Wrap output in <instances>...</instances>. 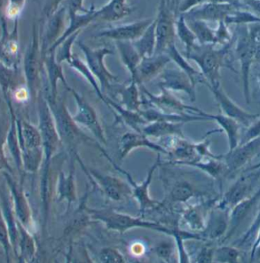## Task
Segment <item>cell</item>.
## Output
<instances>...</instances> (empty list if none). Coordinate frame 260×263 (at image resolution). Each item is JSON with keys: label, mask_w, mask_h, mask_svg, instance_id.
Returning a JSON list of instances; mask_svg holds the SVG:
<instances>
[{"label": "cell", "mask_w": 260, "mask_h": 263, "mask_svg": "<svg viewBox=\"0 0 260 263\" xmlns=\"http://www.w3.org/2000/svg\"><path fill=\"white\" fill-rule=\"evenodd\" d=\"M216 199L199 205H190L182 214V221L192 232L201 233L203 231L209 215V209L216 203Z\"/></svg>", "instance_id": "cell-23"}, {"label": "cell", "mask_w": 260, "mask_h": 263, "mask_svg": "<svg viewBox=\"0 0 260 263\" xmlns=\"http://www.w3.org/2000/svg\"><path fill=\"white\" fill-rule=\"evenodd\" d=\"M40 39L38 33L34 31L31 43L28 45L24 59V71L27 85L30 91L33 92L35 88L40 69H41V54L42 52L40 50Z\"/></svg>", "instance_id": "cell-18"}, {"label": "cell", "mask_w": 260, "mask_h": 263, "mask_svg": "<svg viewBox=\"0 0 260 263\" xmlns=\"http://www.w3.org/2000/svg\"><path fill=\"white\" fill-rule=\"evenodd\" d=\"M88 177L114 202H123L130 196H133V190L129 183L118 177L103 174L96 170H90Z\"/></svg>", "instance_id": "cell-9"}, {"label": "cell", "mask_w": 260, "mask_h": 263, "mask_svg": "<svg viewBox=\"0 0 260 263\" xmlns=\"http://www.w3.org/2000/svg\"><path fill=\"white\" fill-rule=\"evenodd\" d=\"M47 102L54 117L60 140L68 147L71 153L82 165L80 158L77 154L78 147L82 142L92 141V139L85 135L79 125L75 122L72 116H71L63 101H57L56 100Z\"/></svg>", "instance_id": "cell-2"}, {"label": "cell", "mask_w": 260, "mask_h": 263, "mask_svg": "<svg viewBox=\"0 0 260 263\" xmlns=\"http://www.w3.org/2000/svg\"><path fill=\"white\" fill-rule=\"evenodd\" d=\"M260 154V137L238 145L232 151L222 155V159L227 166L226 177L235 175L243 167Z\"/></svg>", "instance_id": "cell-10"}, {"label": "cell", "mask_w": 260, "mask_h": 263, "mask_svg": "<svg viewBox=\"0 0 260 263\" xmlns=\"http://www.w3.org/2000/svg\"><path fill=\"white\" fill-rule=\"evenodd\" d=\"M240 249L234 245H221L215 247L214 251L213 262H240Z\"/></svg>", "instance_id": "cell-36"}, {"label": "cell", "mask_w": 260, "mask_h": 263, "mask_svg": "<svg viewBox=\"0 0 260 263\" xmlns=\"http://www.w3.org/2000/svg\"><path fill=\"white\" fill-rule=\"evenodd\" d=\"M215 247L206 246L201 250L196 257V262H213L214 251Z\"/></svg>", "instance_id": "cell-46"}, {"label": "cell", "mask_w": 260, "mask_h": 263, "mask_svg": "<svg viewBox=\"0 0 260 263\" xmlns=\"http://www.w3.org/2000/svg\"><path fill=\"white\" fill-rule=\"evenodd\" d=\"M99 259L104 263L125 262L123 255L117 249L112 247H105L101 249L99 253Z\"/></svg>", "instance_id": "cell-44"}, {"label": "cell", "mask_w": 260, "mask_h": 263, "mask_svg": "<svg viewBox=\"0 0 260 263\" xmlns=\"http://www.w3.org/2000/svg\"><path fill=\"white\" fill-rule=\"evenodd\" d=\"M82 0H69V11L70 17L76 15L82 9Z\"/></svg>", "instance_id": "cell-49"}, {"label": "cell", "mask_w": 260, "mask_h": 263, "mask_svg": "<svg viewBox=\"0 0 260 263\" xmlns=\"http://www.w3.org/2000/svg\"><path fill=\"white\" fill-rule=\"evenodd\" d=\"M2 142L0 139V169L6 168L7 167L6 159H5L4 154H3V149H2Z\"/></svg>", "instance_id": "cell-52"}, {"label": "cell", "mask_w": 260, "mask_h": 263, "mask_svg": "<svg viewBox=\"0 0 260 263\" xmlns=\"http://www.w3.org/2000/svg\"><path fill=\"white\" fill-rule=\"evenodd\" d=\"M79 47L86 59L87 65L93 75L101 82V91L110 90L113 84L117 82V78L109 72L104 65V57L113 54L112 50L107 48L91 49L83 43H79Z\"/></svg>", "instance_id": "cell-6"}, {"label": "cell", "mask_w": 260, "mask_h": 263, "mask_svg": "<svg viewBox=\"0 0 260 263\" xmlns=\"http://www.w3.org/2000/svg\"><path fill=\"white\" fill-rule=\"evenodd\" d=\"M19 139L25 152L41 150L43 146L42 138L39 129L27 122L18 123Z\"/></svg>", "instance_id": "cell-29"}, {"label": "cell", "mask_w": 260, "mask_h": 263, "mask_svg": "<svg viewBox=\"0 0 260 263\" xmlns=\"http://www.w3.org/2000/svg\"><path fill=\"white\" fill-rule=\"evenodd\" d=\"M260 245V229L258 231L256 234V238H255L254 242L252 245L251 249H250V256L254 253L255 250H256L258 247Z\"/></svg>", "instance_id": "cell-51"}, {"label": "cell", "mask_w": 260, "mask_h": 263, "mask_svg": "<svg viewBox=\"0 0 260 263\" xmlns=\"http://www.w3.org/2000/svg\"><path fill=\"white\" fill-rule=\"evenodd\" d=\"M0 242L4 245L5 248L7 249V234H6V228L1 220H0Z\"/></svg>", "instance_id": "cell-50"}, {"label": "cell", "mask_w": 260, "mask_h": 263, "mask_svg": "<svg viewBox=\"0 0 260 263\" xmlns=\"http://www.w3.org/2000/svg\"><path fill=\"white\" fill-rule=\"evenodd\" d=\"M250 262H255V261H260V245L255 250L254 253L250 256Z\"/></svg>", "instance_id": "cell-53"}, {"label": "cell", "mask_w": 260, "mask_h": 263, "mask_svg": "<svg viewBox=\"0 0 260 263\" xmlns=\"http://www.w3.org/2000/svg\"><path fill=\"white\" fill-rule=\"evenodd\" d=\"M259 177L260 168L246 171L225 192L222 198L218 200L216 206L231 210L237 203L254 193V189Z\"/></svg>", "instance_id": "cell-4"}, {"label": "cell", "mask_w": 260, "mask_h": 263, "mask_svg": "<svg viewBox=\"0 0 260 263\" xmlns=\"http://www.w3.org/2000/svg\"><path fill=\"white\" fill-rule=\"evenodd\" d=\"M177 31L180 41L186 45V57L196 46V37L191 28L186 23L184 18L180 17L177 23Z\"/></svg>", "instance_id": "cell-40"}, {"label": "cell", "mask_w": 260, "mask_h": 263, "mask_svg": "<svg viewBox=\"0 0 260 263\" xmlns=\"http://www.w3.org/2000/svg\"><path fill=\"white\" fill-rule=\"evenodd\" d=\"M117 49L120 52L122 61L126 66L131 73L132 79H135L136 69L140 63L141 57L139 56L136 48L131 41H116Z\"/></svg>", "instance_id": "cell-32"}, {"label": "cell", "mask_w": 260, "mask_h": 263, "mask_svg": "<svg viewBox=\"0 0 260 263\" xmlns=\"http://www.w3.org/2000/svg\"><path fill=\"white\" fill-rule=\"evenodd\" d=\"M260 201V186L256 192L253 193L251 196L246 198L242 202L237 203L235 206L232 208L229 212V226L226 235L224 237L221 242L228 241L235 234L237 228L246 218L248 216L249 214L252 212L253 208L257 205Z\"/></svg>", "instance_id": "cell-16"}, {"label": "cell", "mask_w": 260, "mask_h": 263, "mask_svg": "<svg viewBox=\"0 0 260 263\" xmlns=\"http://www.w3.org/2000/svg\"><path fill=\"white\" fill-rule=\"evenodd\" d=\"M16 69L9 67L0 62V87L6 95L16 83Z\"/></svg>", "instance_id": "cell-41"}, {"label": "cell", "mask_w": 260, "mask_h": 263, "mask_svg": "<svg viewBox=\"0 0 260 263\" xmlns=\"http://www.w3.org/2000/svg\"><path fill=\"white\" fill-rule=\"evenodd\" d=\"M153 19H145L131 24L120 25L110 29L104 30L97 34L96 37L107 38L114 41H133L141 37L146 31Z\"/></svg>", "instance_id": "cell-17"}, {"label": "cell", "mask_w": 260, "mask_h": 263, "mask_svg": "<svg viewBox=\"0 0 260 263\" xmlns=\"http://www.w3.org/2000/svg\"><path fill=\"white\" fill-rule=\"evenodd\" d=\"M190 28L196 35V39L202 45H208L217 42L216 34L202 21L194 20L190 23Z\"/></svg>", "instance_id": "cell-37"}, {"label": "cell", "mask_w": 260, "mask_h": 263, "mask_svg": "<svg viewBox=\"0 0 260 263\" xmlns=\"http://www.w3.org/2000/svg\"><path fill=\"white\" fill-rule=\"evenodd\" d=\"M76 184L75 180L74 169L71 170L69 175H60L59 183V196L60 200H66L68 206H70L76 200Z\"/></svg>", "instance_id": "cell-35"}, {"label": "cell", "mask_w": 260, "mask_h": 263, "mask_svg": "<svg viewBox=\"0 0 260 263\" xmlns=\"http://www.w3.org/2000/svg\"><path fill=\"white\" fill-rule=\"evenodd\" d=\"M156 46L155 53H166L168 49L174 44V25L172 15L166 9L164 1L161 3L158 18L155 19Z\"/></svg>", "instance_id": "cell-13"}, {"label": "cell", "mask_w": 260, "mask_h": 263, "mask_svg": "<svg viewBox=\"0 0 260 263\" xmlns=\"http://www.w3.org/2000/svg\"><path fill=\"white\" fill-rule=\"evenodd\" d=\"M75 100L77 104V112L72 116V118L79 126L86 128L95 136L101 143L105 144L106 137L104 129L100 123L98 114L92 106L79 93L71 88Z\"/></svg>", "instance_id": "cell-8"}, {"label": "cell", "mask_w": 260, "mask_h": 263, "mask_svg": "<svg viewBox=\"0 0 260 263\" xmlns=\"http://www.w3.org/2000/svg\"><path fill=\"white\" fill-rule=\"evenodd\" d=\"M161 90L162 92L158 95L152 94L147 90H143V93L148 100L147 102L149 103L154 108L164 113L183 114L191 112L199 115L201 110L183 104L180 100L171 94V91L164 88H161Z\"/></svg>", "instance_id": "cell-12"}, {"label": "cell", "mask_w": 260, "mask_h": 263, "mask_svg": "<svg viewBox=\"0 0 260 263\" xmlns=\"http://www.w3.org/2000/svg\"><path fill=\"white\" fill-rule=\"evenodd\" d=\"M227 52L226 47L218 50L209 45L200 47L195 46L187 58L194 60L199 65L207 81L205 85H214L220 83V69L225 66Z\"/></svg>", "instance_id": "cell-3"}, {"label": "cell", "mask_w": 260, "mask_h": 263, "mask_svg": "<svg viewBox=\"0 0 260 263\" xmlns=\"http://www.w3.org/2000/svg\"><path fill=\"white\" fill-rule=\"evenodd\" d=\"M169 164L195 167L203 171L209 177L216 180H220L221 177H226L227 166L225 161H223L222 157L221 158H206L205 160L203 158H201V159L189 161V162H177V161H171Z\"/></svg>", "instance_id": "cell-27"}, {"label": "cell", "mask_w": 260, "mask_h": 263, "mask_svg": "<svg viewBox=\"0 0 260 263\" xmlns=\"http://www.w3.org/2000/svg\"><path fill=\"white\" fill-rule=\"evenodd\" d=\"M80 31H77V32L74 33L72 35L69 36V37L66 38L60 46H62L60 47V51H59L58 54L56 56L57 61L59 63H62L63 62L66 61L67 63H69L71 59H72V46L73 44L74 41H76L78 35H79ZM59 46V47H60Z\"/></svg>", "instance_id": "cell-43"}, {"label": "cell", "mask_w": 260, "mask_h": 263, "mask_svg": "<svg viewBox=\"0 0 260 263\" xmlns=\"http://www.w3.org/2000/svg\"><path fill=\"white\" fill-rule=\"evenodd\" d=\"M86 211L92 219L101 221L110 231L124 233L134 228H145L155 230L173 237L175 233V230L170 229L159 223L145 221L142 218H136L112 209H86Z\"/></svg>", "instance_id": "cell-1"}, {"label": "cell", "mask_w": 260, "mask_h": 263, "mask_svg": "<svg viewBox=\"0 0 260 263\" xmlns=\"http://www.w3.org/2000/svg\"><path fill=\"white\" fill-rule=\"evenodd\" d=\"M171 61V57L166 53H155L152 56L144 57L138 66L136 76L133 80L136 81L139 85L149 81L161 73Z\"/></svg>", "instance_id": "cell-20"}, {"label": "cell", "mask_w": 260, "mask_h": 263, "mask_svg": "<svg viewBox=\"0 0 260 263\" xmlns=\"http://www.w3.org/2000/svg\"><path fill=\"white\" fill-rule=\"evenodd\" d=\"M130 13L126 0H112L107 6L95 12V19H102L107 22L120 20Z\"/></svg>", "instance_id": "cell-30"}, {"label": "cell", "mask_w": 260, "mask_h": 263, "mask_svg": "<svg viewBox=\"0 0 260 263\" xmlns=\"http://www.w3.org/2000/svg\"><path fill=\"white\" fill-rule=\"evenodd\" d=\"M156 251L160 257L169 261V258L171 257V253H172V248L171 246L164 243V245H160L157 248Z\"/></svg>", "instance_id": "cell-48"}, {"label": "cell", "mask_w": 260, "mask_h": 263, "mask_svg": "<svg viewBox=\"0 0 260 263\" xmlns=\"http://www.w3.org/2000/svg\"><path fill=\"white\" fill-rule=\"evenodd\" d=\"M184 123H173L168 121H154L147 123L142 127V134L147 137L163 138L170 136L185 137L182 131V126Z\"/></svg>", "instance_id": "cell-28"}, {"label": "cell", "mask_w": 260, "mask_h": 263, "mask_svg": "<svg viewBox=\"0 0 260 263\" xmlns=\"http://www.w3.org/2000/svg\"><path fill=\"white\" fill-rule=\"evenodd\" d=\"M146 148L158 153L168 155V152L161 145L149 140L148 137L138 132H128L123 135L119 144L120 159H124L133 150Z\"/></svg>", "instance_id": "cell-21"}, {"label": "cell", "mask_w": 260, "mask_h": 263, "mask_svg": "<svg viewBox=\"0 0 260 263\" xmlns=\"http://www.w3.org/2000/svg\"><path fill=\"white\" fill-rule=\"evenodd\" d=\"M22 250L25 251V253H28V256L31 255V253L34 252V245H33L32 240L30 238L29 236L25 234L22 237Z\"/></svg>", "instance_id": "cell-47"}, {"label": "cell", "mask_w": 260, "mask_h": 263, "mask_svg": "<svg viewBox=\"0 0 260 263\" xmlns=\"http://www.w3.org/2000/svg\"><path fill=\"white\" fill-rule=\"evenodd\" d=\"M69 64L72 67H73L75 69L78 71V72H81L85 78L89 82V83L92 85L94 89L96 91L97 94L100 97L102 101H104L105 99V95L103 94L102 91H101V87L98 85L97 83L96 78L93 75L91 71L88 68V65L85 64L84 62H82L80 59L78 58L77 57L72 56L70 61H69Z\"/></svg>", "instance_id": "cell-38"}, {"label": "cell", "mask_w": 260, "mask_h": 263, "mask_svg": "<svg viewBox=\"0 0 260 263\" xmlns=\"http://www.w3.org/2000/svg\"><path fill=\"white\" fill-rule=\"evenodd\" d=\"M39 130L43 147L48 161L56 152L61 140L57 131L54 117L47 100L42 98L39 106Z\"/></svg>", "instance_id": "cell-7"}, {"label": "cell", "mask_w": 260, "mask_h": 263, "mask_svg": "<svg viewBox=\"0 0 260 263\" xmlns=\"http://www.w3.org/2000/svg\"><path fill=\"white\" fill-rule=\"evenodd\" d=\"M229 212L216 205L211 209L206 227L200 233L205 240H222L229 226Z\"/></svg>", "instance_id": "cell-15"}, {"label": "cell", "mask_w": 260, "mask_h": 263, "mask_svg": "<svg viewBox=\"0 0 260 263\" xmlns=\"http://www.w3.org/2000/svg\"><path fill=\"white\" fill-rule=\"evenodd\" d=\"M164 183L167 186L169 199L173 202L187 203L193 198L205 194L188 179H176L173 182L166 180Z\"/></svg>", "instance_id": "cell-24"}, {"label": "cell", "mask_w": 260, "mask_h": 263, "mask_svg": "<svg viewBox=\"0 0 260 263\" xmlns=\"http://www.w3.org/2000/svg\"><path fill=\"white\" fill-rule=\"evenodd\" d=\"M104 102L120 114L122 120L133 130L142 133V127L148 123L139 112L131 111V110H127L123 106L119 105L118 104L114 102L108 97L105 96Z\"/></svg>", "instance_id": "cell-31"}, {"label": "cell", "mask_w": 260, "mask_h": 263, "mask_svg": "<svg viewBox=\"0 0 260 263\" xmlns=\"http://www.w3.org/2000/svg\"><path fill=\"white\" fill-rule=\"evenodd\" d=\"M55 52H47L43 57L44 65L47 69V79L49 82L48 94L46 95V100L47 101H56L57 95V82L59 80L62 81L65 86L70 90L71 88L68 86L65 76L63 75V69H62L61 63L57 61L56 54Z\"/></svg>", "instance_id": "cell-25"}, {"label": "cell", "mask_w": 260, "mask_h": 263, "mask_svg": "<svg viewBox=\"0 0 260 263\" xmlns=\"http://www.w3.org/2000/svg\"><path fill=\"white\" fill-rule=\"evenodd\" d=\"M17 26L12 33L8 32L3 23V33L0 37V62L6 66L17 69L18 63L19 42Z\"/></svg>", "instance_id": "cell-22"}, {"label": "cell", "mask_w": 260, "mask_h": 263, "mask_svg": "<svg viewBox=\"0 0 260 263\" xmlns=\"http://www.w3.org/2000/svg\"><path fill=\"white\" fill-rule=\"evenodd\" d=\"M228 8L223 5H209L194 14L196 19H219L228 12Z\"/></svg>", "instance_id": "cell-42"}, {"label": "cell", "mask_w": 260, "mask_h": 263, "mask_svg": "<svg viewBox=\"0 0 260 263\" xmlns=\"http://www.w3.org/2000/svg\"><path fill=\"white\" fill-rule=\"evenodd\" d=\"M160 86L168 91H183L190 96L191 101L196 100L195 86L186 72L177 69H168L162 72Z\"/></svg>", "instance_id": "cell-19"}, {"label": "cell", "mask_w": 260, "mask_h": 263, "mask_svg": "<svg viewBox=\"0 0 260 263\" xmlns=\"http://www.w3.org/2000/svg\"><path fill=\"white\" fill-rule=\"evenodd\" d=\"M102 153L104 154V156L112 162V164L116 167V169L118 170L120 172L124 174L126 178L128 179V183H129L132 187V190H133V196L135 198V199L137 201L138 203H139V210H140V213L142 214V215H144L145 212H146L147 210H148V209H155V208L161 205V202L152 199V198L151 197L150 193H149V186H150L151 183H152L154 173H155L157 168L161 164V159H160V154H158V158H157L155 164L148 170L146 178H145L142 183H137L133 180V177L130 176L129 173L126 172L125 170L117 167V164L110 160V156L106 153L105 151L103 150Z\"/></svg>", "instance_id": "cell-5"}, {"label": "cell", "mask_w": 260, "mask_h": 263, "mask_svg": "<svg viewBox=\"0 0 260 263\" xmlns=\"http://www.w3.org/2000/svg\"><path fill=\"white\" fill-rule=\"evenodd\" d=\"M206 85L213 93L215 100L218 102L220 111L225 115L234 119L242 126L248 127L255 120L260 117V114L249 113L234 103L225 92L221 84L218 83L214 85L206 84Z\"/></svg>", "instance_id": "cell-11"}, {"label": "cell", "mask_w": 260, "mask_h": 263, "mask_svg": "<svg viewBox=\"0 0 260 263\" xmlns=\"http://www.w3.org/2000/svg\"><path fill=\"white\" fill-rule=\"evenodd\" d=\"M259 84H260V78H259Z\"/></svg>", "instance_id": "cell-54"}, {"label": "cell", "mask_w": 260, "mask_h": 263, "mask_svg": "<svg viewBox=\"0 0 260 263\" xmlns=\"http://www.w3.org/2000/svg\"><path fill=\"white\" fill-rule=\"evenodd\" d=\"M260 137V119L255 120L250 126L247 127V130L240 136L239 145L247 143L253 139Z\"/></svg>", "instance_id": "cell-45"}, {"label": "cell", "mask_w": 260, "mask_h": 263, "mask_svg": "<svg viewBox=\"0 0 260 263\" xmlns=\"http://www.w3.org/2000/svg\"><path fill=\"white\" fill-rule=\"evenodd\" d=\"M132 43L141 58L151 57L155 54V46H156L155 20H154L153 22L149 25L146 31L140 37Z\"/></svg>", "instance_id": "cell-33"}, {"label": "cell", "mask_w": 260, "mask_h": 263, "mask_svg": "<svg viewBox=\"0 0 260 263\" xmlns=\"http://www.w3.org/2000/svg\"><path fill=\"white\" fill-rule=\"evenodd\" d=\"M139 84L136 81L131 79V83L128 86L122 88L119 94L121 96V102L123 107L131 111L139 112L142 104L139 97Z\"/></svg>", "instance_id": "cell-34"}, {"label": "cell", "mask_w": 260, "mask_h": 263, "mask_svg": "<svg viewBox=\"0 0 260 263\" xmlns=\"http://www.w3.org/2000/svg\"><path fill=\"white\" fill-rule=\"evenodd\" d=\"M260 229V209L259 212H257V215L255 217L252 224H250V228H248L247 231L243 234L242 237H240L238 240H236L232 245L235 246L238 249H246L248 248L249 247L251 249L252 245L254 242L255 238H256V234L258 231Z\"/></svg>", "instance_id": "cell-39"}, {"label": "cell", "mask_w": 260, "mask_h": 263, "mask_svg": "<svg viewBox=\"0 0 260 263\" xmlns=\"http://www.w3.org/2000/svg\"><path fill=\"white\" fill-rule=\"evenodd\" d=\"M199 116L206 117L208 120H215L228 136L229 150L232 151L239 145L240 139V124L234 119L225 115L220 111L218 114H209L201 110Z\"/></svg>", "instance_id": "cell-26"}, {"label": "cell", "mask_w": 260, "mask_h": 263, "mask_svg": "<svg viewBox=\"0 0 260 263\" xmlns=\"http://www.w3.org/2000/svg\"><path fill=\"white\" fill-rule=\"evenodd\" d=\"M256 43L250 35H244L237 40L236 52L242 65L243 82H244V94L246 102L250 104V87H249V74L250 66L255 59Z\"/></svg>", "instance_id": "cell-14"}]
</instances>
